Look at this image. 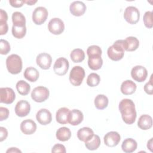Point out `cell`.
Returning a JSON list of instances; mask_svg holds the SVG:
<instances>
[{
    "instance_id": "cell-11",
    "label": "cell",
    "mask_w": 153,
    "mask_h": 153,
    "mask_svg": "<svg viewBox=\"0 0 153 153\" xmlns=\"http://www.w3.org/2000/svg\"><path fill=\"white\" fill-rule=\"evenodd\" d=\"M16 99L14 90L9 87H2L0 88V102L5 104L12 103Z\"/></svg>"
},
{
    "instance_id": "cell-17",
    "label": "cell",
    "mask_w": 153,
    "mask_h": 153,
    "mask_svg": "<svg viewBox=\"0 0 153 153\" xmlns=\"http://www.w3.org/2000/svg\"><path fill=\"white\" fill-rule=\"evenodd\" d=\"M20 130L25 134H32L36 130V124L30 119L25 120L20 124Z\"/></svg>"
},
{
    "instance_id": "cell-29",
    "label": "cell",
    "mask_w": 153,
    "mask_h": 153,
    "mask_svg": "<svg viewBox=\"0 0 153 153\" xmlns=\"http://www.w3.org/2000/svg\"><path fill=\"white\" fill-rule=\"evenodd\" d=\"M12 22L13 26L23 27L26 26V19L24 15L19 11H16L12 14Z\"/></svg>"
},
{
    "instance_id": "cell-3",
    "label": "cell",
    "mask_w": 153,
    "mask_h": 153,
    "mask_svg": "<svg viewBox=\"0 0 153 153\" xmlns=\"http://www.w3.org/2000/svg\"><path fill=\"white\" fill-rule=\"evenodd\" d=\"M6 66L11 74H18L22 69V60L19 55L13 54L7 58Z\"/></svg>"
},
{
    "instance_id": "cell-37",
    "label": "cell",
    "mask_w": 153,
    "mask_h": 153,
    "mask_svg": "<svg viewBox=\"0 0 153 153\" xmlns=\"http://www.w3.org/2000/svg\"><path fill=\"white\" fill-rule=\"evenodd\" d=\"M11 50L10 43L3 39L0 40V53L3 55L8 54Z\"/></svg>"
},
{
    "instance_id": "cell-32",
    "label": "cell",
    "mask_w": 153,
    "mask_h": 153,
    "mask_svg": "<svg viewBox=\"0 0 153 153\" xmlns=\"http://www.w3.org/2000/svg\"><path fill=\"white\" fill-rule=\"evenodd\" d=\"M16 88L20 94L26 96L29 94L30 90V86L26 81L20 80L16 84Z\"/></svg>"
},
{
    "instance_id": "cell-18",
    "label": "cell",
    "mask_w": 153,
    "mask_h": 153,
    "mask_svg": "<svg viewBox=\"0 0 153 153\" xmlns=\"http://www.w3.org/2000/svg\"><path fill=\"white\" fill-rule=\"evenodd\" d=\"M70 111L68 108L63 107L59 108L56 114V119L57 123L61 124L69 123V116Z\"/></svg>"
},
{
    "instance_id": "cell-34",
    "label": "cell",
    "mask_w": 153,
    "mask_h": 153,
    "mask_svg": "<svg viewBox=\"0 0 153 153\" xmlns=\"http://www.w3.org/2000/svg\"><path fill=\"white\" fill-rule=\"evenodd\" d=\"M100 81V76L96 73H91L88 75L87 79V84L91 87H96L99 85Z\"/></svg>"
},
{
    "instance_id": "cell-20",
    "label": "cell",
    "mask_w": 153,
    "mask_h": 153,
    "mask_svg": "<svg viewBox=\"0 0 153 153\" xmlns=\"http://www.w3.org/2000/svg\"><path fill=\"white\" fill-rule=\"evenodd\" d=\"M136 88V84L133 81L127 79L123 82L121 85L120 90L123 94L130 95L135 92Z\"/></svg>"
},
{
    "instance_id": "cell-5",
    "label": "cell",
    "mask_w": 153,
    "mask_h": 153,
    "mask_svg": "<svg viewBox=\"0 0 153 153\" xmlns=\"http://www.w3.org/2000/svg\"><path fill=\"white\" fill-rule=\"evenodd\" d=\"M49 94V90L47 87L38 86L34 88L32 91L31 97L35 102L41 103L48 98Z\"/></svg>"
},
{
    "instance_id": "cell-16",
    "label": "cell",
    "mask_w": 153,
    "mask_h": 153,
    "mask_svg": "<svg viewBox=\"0 0 153 153\" xmlns=\"http://www.w3.org/2000/svg\"><path fill=\"white\" fill-rule=\"evenodd\" d=\"M36 118L38 123L41 125H47L51 122V113L47 109H41L36 114Z\"/></svg>"
},
{
    "instance_id": "cell-4",
    "label": "cell",
    "mask_w": 153,
    "mask_h": 153,
    "mask_svg": "<svg viewBox=\"0 0 153 153\" xmlns=\"http://www.w3.org/2000/svg\"><path fill=\"white\" fill-rule=\"evenodd\" d=\"M85 76L84 68L79 66H75L72 68L69 74V81L74 86H79L81 84Z\"/></svg>"
},
{
    "instance_id": "cell-33",
    "label": "cell",
    "mask_w": 153,
    "mask_h": 153,
    "mask_svg": "<svg viewBox=\"0 0 153 153\" xmlns=\"http://www.w3.org/2000/svg\"><path fill=\"white\" fill-rule=\"evenodd\" d=\"M26 33V26H23V27L13 26L12 34L16 38L22 39L25 36Z\"/></svg>"
},
{
    "instance_id": "cell-41",
    "label": "cell",
    "mask_w": 153,
    "mask_h": 153,
    "mask_svg": "<svg viewBox=\"0 0 153 153\" xmlns=\"http://www.w3.org/2000/svg\"><path fill=\"white\" fill-rule=\"evenodd\" d=\"M8 30V26L7 22H0V35L6 34Z\"/></svg>"
},
{
    "instance_id": "cell-44",
    "label": "cell",
    "mask_w": 153,
    "mask_h": 153,
    "mask_svg": "<svg viewBox=\"0 0 153 153\" xmlns=\"http://www.w3.org/2000/svg\"><path fill=\"white\" fill-rule=\"evenodd\" d=\"M8 20V15L5 11L0 9V22H7Z\"/></svg>"
},
{
    "instance_id": "cell-21",
    "label": "cell",
    "mask_w": 153,
    "mask_h": 153,
    "mask_svg": "<svg viewBox=\"0 0 153 153\" xmlns=\"http://www.w3.org/2000/svg\"><path fill=\"white\" fill-rule=\"evenodd\" d=\"M137 126L140 129L143 130H149L152 126V117L147 114L142 115L138 120Z\"/></svg>"
},
{
    "instance_id": "cell-27",
    "label": "cell",
    "mask_w": 153,
    "mask_h": 153,
    "mask_svg": "<svg viewBox=\"0 0 153 153\" xmlns=\"http://www.w3.org/2000/svg\"><path fill=\"white\" fill-rule=\"evenodd\" d=\"M103 65V60L101 56L89 57L88 60V65L89 68L94 71L98 70L101 68Z\"/></svg>"
},
{
    "instance_id": "cell-45",
    "label": "cell",
    "mask_w": 153,
    "mask_h": 153,
    "mask_svg": "<svg viewBox=\"0 0 153 153\" xmlns=\"http://www.w3.org/2000/svg\"><path fill=\"white\" fill-rule=\"evenodd\" d=\"M6 152H22V151L19 149L18 148H14V147H12V148H10V149H8Z\"/></svg>"
},
{
    "instance_id": "cell-7",
    "label": "cell",
    "mask_w": 153,
    "mask_h": 153,
    "mask_svg": "<svg viewBox=\"0 0 153 153\" xmlns=\"http://www.w3.org/2000/svg\"><path fill=\"white\" fill-rule=\"evenodd\" d=\"M48 14V11L45 7H38L33 11L32 20L35 24L41 25L46 21Z\"/></svg>"
},
{
    "instance_id": "cell-1",
    "label": "cell",
    "mask_w": 153,
    "mask_h": 153,
    "mask_svg": "<svg viewBox=\"0 0 153 153\" xmlns=\"http://www.w3.org/2000/svg\"><path fill=\"white\" fill-rule=\"evenodd\" d=\"M119 110L124 122L127 124H132L136 118L135 105L133 100L129 99H124L119 103Z\"/></svg>"
},
{
    "instance_id": "cell-10",
    "label": "cell",
    "mask_w": 153,
    "mask_h": 153,
    "mask_svg": "<svg viewBox=\"0 0 153 153\" xmlns=\"http://www.w3.org/2000/svg\"><path fill=\"white\" fill-rule=\"evenodd\" d=\"M131 76L132 78L137 82H143L148 76L147 69L143 66H135L131 69Z\"/></svg>"
},
{
    "instance_id": "cell-22",
    "label": "cell",
    "mask_w": 153,
    "mask_h": 153,
    "mask_svg": "<svg viewBox=\"0 0 153 153\" xmlns=\"http://www.w3.org/2000/svg\"><path fill=\"white\" fill-rule=\"evenodd\" d=\"M93 130L87 127H82L78 130L77 131V137L79 140L86 142L89 140L94 135Z\"/></svg>"
},
{
    "instance_id": "cell-39",
    "label": "cell",
    "mask_w": 153,
    "mask_h": 153,
    "mask_svg": "<svg viewBox=\"0 0 153 153\" xmlns=\"http://www.w3.org/2000/svg\"><path fill=\"white\" fill-rule=\"evenodd\" d=\"M144 90L149 95H152L153 94V88H152V75L150 78L149 82H146L144 85Z\"/></svg>"
},
{
    "instance_id": "cell-36",
    "label": "cell",
    "mask_w": 153,
    "mask_h": 153,
    "mask_svg": "<svg viewBox=\"0 0 153 153\" xmlns=\"http://www.w3.org/2000/svg\"><path fill=\"white\" fill-rule=\"evenodd\" d=\"M143 20L145 27L148 28H152L153 26V22H152V12L148 11H146L143 17Z\"/></svg>"
},
{
    "instance_id": "cell-9",
    "label": "cell",
    "mask_w": 153,
    "mask_h": 153,
    "mask_svg": "<svg viewBox=\"0 0 153 153\" xmlns=\"http://www.w3.org/2000/svg\"><path fill=\"white\" fill-rule=\"evenodd\" d=\"M48 30L54 35L61 34L65 29L63 22L59 18L51 19L48 24Z\"/></svg>"
},
{
    "instance_id": "cell-24",
    "label": "cell",
    "mask_w": 153,
    "mask_h": 153,
    "mask_svg": "<svg viewBox=\"0 0 153 153\" xmlns=\"http://www.w3.org/2000/svg\"><path fill=\"white\" fill-rule=\"evenodd\" d=\"M137 147L136 141L132 138L126 139L122 143L121 148L126 153H131L134 152Z\"/></svg>"
},
{
    "instance_id": "cell-30",
    "label": "cell",
    "mask_w": 153,
    "mask_h": 153,
    "mask_svg": "<svg viewBox=\"0 0 153 153\" xmlns=\"http://www.w3.org/2000/svg\"><path fill=\"white\" fill-rule=\"evenodd\" d=\"M100 139L97 134H94L93 137L87 142H85V147L91 151L97 149L100 145Z\"/></svg>"
},
{
    "instance_id": "cell-31",
    "label": "cell",
    "mask_w": 153,
    "mask_h": 153,
    "mask_svg": "<svg viewBox=\"0 0 153 153\" xmlns=\"http://www.w3.org/2000/svg\"><path fill=\"white\" fill-rule=\"evenodd\" d=\"M70 57L74 63H80L84 60L85 53L82 49L75 48L71 51Z\"/></svg>"
},
{
    "instance_id": "cell-28",
    "label": "cell",
    "mask_w": 153,
    "mask_h": 153,
    "mask_svg": "<svg viewBox=\"0 0 153 153\" xmlns=\"http://www.w3.org/2000/svg\"><path fill=\"white\" fill-rule=\"evenodd\" d=\"M108 99L104 94H98L94 99L95 107L100 110L105 109L108 105Z\"/></svg>"
},
{
    "instance_id": "cell-42",
    "label": "cell",
    "mask_w": 153,
    "mask_h": 153,
    "mask_svg": "<svg viewBox=\"0 0 153 153\" xmlns=\"http://www.w3.org/2000/svg\"><path fill=\"white\" fill-rule=\"evenodd\" d=\"M8 136L7 130L3 127H0V141L2 142L5 140Z\"/></svg>"
},
{
    "instance_id": "cell-25",
    "label": "cell",
    "mask_w": 153,
    "mask_h": 153,
    "mask_svg": "<svg viewBox=\"0 0 153 153\" xmlns=\"http://www.w3.org/2000/svg\"><path fill=\"white\" fill-rule=\"evenodd\" d=\"M25 78L30 82H35L39 78V72L33 67L27 68L24 72Z\"/></svg>"
},
{
    "instance_id": "cell-38",
    "label": "cell",
    "mask_w": 153,
    "mask_h": 153,
    "mask_svg": "<svg viewBox=\"0 0 153 153\" xmlns=\"http://www.w3.org/2000/svg\"><path fill=\"white\" fill-rule=\"evenodd\" d=\"M9 116V110L7 108L0 107V121H2L8 118Z\"/></svg>"
},
{
    "instance_id": "cell-6",
    "label": "cell",
    "mask_w": 153,
    "mask_h": 153,
    "mask_svg": "<svg viewBox=\"0 0 153 153\" xmlns=\"http://www.w3.org/2000/svg\"><path fill=\"white\" fill-rule=\"evenodd\" d=\"M124 18L129 24L134 25L139 20L140 12L136 7L133 6H128L125 9L124 13Z\"/></svg>"
},
{
    "instance_id": "cell-12",
    "label": "cell",
    "mask_w": 153,
    "mask_h": 153,
    "mask_svg": "<svg viewBox=\"0 0 153 153\" xmlns=\"http://www.w3.org/2000/svg\"><path fill=\"white\" fill-rule=\"evenodd\" d=\"M15 113L20 117H24L27 115L30 111V105L29 103L24 100L19 101L15 106Z\"/></svg>"
},
{
    "instance_id": "cell-35",
    "label": "cell",
    "mask_w": 153,
    "mask_h": 153,
    "mask_svg": "<svg viewBox=\"0 0 153 153\" xmlns=\"http://www.w3.org/2000/svg\"><path fill=\"white\" fill-rule=\"evenodd\" d=\"M102 53L101 48L96 45L89 46L87 50V54L88 57L93 56H101Z\"/></svg>"
},
{
    "instance_id": "cell-19",
    "label": "cell",
    "mask_w": 153,
    "mask_h": 153,
    "mask_svg": "<svg viewBox=\"0 0 153 153\" xmlns=\"http://www.w3.org/2000/svg\"><path fill=\"white\" fill-rule=\"evenodd\" d=\"M84 115L82 112L76 109L70 111L69 116V123L72 126L79 125L83 120Z\"/></svg>"
},
{
    "instance_id": "cell-8",
    "label": "cell",
    "mask_w": 153,
    "mask_h": 153,
    "mask_svg": "<svg viewBox=\"0 0 153 153\" xmlns=\"http://www.w3.org/2000/svg\"><path fill=\"white\" fill-rule=\"evenodd\" d=\"M69 68L68 60L64 57H59L57 59L53 66V70L56 74L59 76L65 75Z\"/></svg>"
},
{
    "instance_id": "cell-14",
    "label": "cell",
    "mask_w": 153,
    "mask_h": 153,
    "mask_svg": "<svg viewBox=\"0 0 153 153\" xmlns=\"http://www.w3.org/2000/svg\"><path fill=\"white\" fill-rule=\"evenodd\" d=\"M103 140L105 144L107 146L114 147L119 143L121 140V136L118 132L112 131L107 133L105 135Z\"/></svg>"
},
{
    "instance_id": "cell-26",
    "label": "cell",
    "mask_w": 153,
    "mask_h": 153,
    "mask_svg": "<svg viewBox=\"0 0 153 153\" xmlns=\"http://www.w3.org/2000/svg\"><path fill=\"white\" fill-rule=\"evenodd\" d=\"M56 136L58 140L62 142L68 140L71 137V131L69 128L62 127L59 128L56 134Z\"/></svg>"
},
{
    "instance_id": "cell-23",
    "label": "cell",
    "mask_w": 153,
    "mask_h": 153,
    "mask_svg": "<svg viewBox=\"0 0 153 153\" xmlns=\"http://www.w3.org/2000/svg\"><path fill=\"white\" fill-rule=\"evenodd\" d=\"M124 41V50L127 51H133L137 49L139 46V41L134 36H128Z\"/></svg>"
},
{
    "instance_id": "cell-46",
    "label": "cell",
    "mask_w": 153,
    "mask_h": 153,
    "mask_svg": "<svg viewBox=\"0 0 153 153\" xmlns=\"http://www.w3.org/2000/svg\"><path fill=\"white\" fill-rule=\"evenodd\" d=\"M147 147H148V149L149 148V149L151 151H152V138H151V139L148 142Z\"/></svg>"
},
{
    "instance_id": "cell-2",
    "label": "cell",
    "mask_w": 153,
    "mask_h": 153,
    "mask_svg": "<svg viewBox=\"0 0 153 153\" xmlns=\"http://www.w3.org/2000/svg\"><path fill=\"white\" fill-rule=\"evenodd\" d=\"M124 41L123 39L117 40L107 50L108 57L114 61H118L123 59L124 55Z\"/></svg>"
},
{
    "instance_id": "cell-15",
    "label": "cell",
    "mask_w": 153,
    "mask_h": 153,
    "mask_svg": "<svg viewBox=\"0 0 153 153\" xmlns=\"http://www.w3.org/2000/svg\"><path fill=\"white\" fill-rule=\"evenodd\" d=\"M87 7L85 4L79 1H76L72 2L69 7V10L71 13L75 16H82L85 11Z\"/></svg>"
},
{
    "instance_id": "cell-47",
    "label": "cell",
    "mask_w": 153,
    "mask_h": 153,
    "mask_svg": "<svg viewBox=\"0 0 153 153\" xmlns=\"http://www.w3.org/2000/svg\"><path fill=\"white\" fill-rule=\"evenodd\" d=\"M24 3L27 4L29 5H32L36 2H37V1H23Z\"/></svg>"
},
{
    "instance_id": "cell-43",
    "label": "cell",
    "mask_w": 153,
    "mask_h": 153,
    "mask_svg": "<svg viewBox=\"0 0 153 153\" xmlns=\"http://www.w3.org/2000/svg\"><path fill=\"white\" fill-rule=\"evenodd\" d=\"M9 2L10 5L14 8H19L23 6L24 4L23 1H17V0H10Z\"/></svg>"
},
{
    "instance_id": "cell-13",
    "label": "cell",
    "mask_w": 153,
    "mask_h": 153,
    "mask_svg": "<svg viewBox=\"0 0 153 153\" xmlns=\"http://www.w3.org/2000/svg\"><path fill=\"white\" fill-rule=\"evenodd\" d=\"M36 64L42 69H48L52 63L51 56L47 53H41L39 54L36 59Z\"/></svg>"
},
{
    "instance_id": "cell-40",
    "label": "cell",
    "mask_w": 153,
    "mask_h": 153,
    "mask_svg": "<svg viewBox=\"0 0 153 153\" xmlns=\"http://www.w3.org/2000/svg\"><path fill=\"white\" fill-rule=\"evenodd\" d=\"M52 152H62V153H65L66 152V148L65 146L62 144H56L53 146L52 149H51Z\"/></svg>"
}]
</instances>
